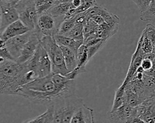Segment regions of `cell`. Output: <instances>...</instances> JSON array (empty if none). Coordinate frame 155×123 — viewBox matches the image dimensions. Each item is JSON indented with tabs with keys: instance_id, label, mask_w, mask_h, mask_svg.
I'll use <instances>...</instances> for the list:
<instances>
[{
	"instance_id": "1",
	"label": "cell",
	"mask_w": 155,
	"mask_h": 123,
	"mask_svg": "<svg viewBox=\"0 0 155 123\" xmlns=\"http://www.w3.org/2000/svg\"><path fill=\"white\" fill-rule=\"evenodd\" d=\"M26 64L5 60L0 64V95H16L24 86V76L27 71Z\"/></svg>"
},
{
	"instance_id": "2",
	"label": "cell",
	"mask_w": 155,
	"mask_h": 123,
	"mask_svg": "<svg viewBox=\"0 0 155 123\" xmlns=\"http://www.w3.org/2000/svg\"><path fill=\"white\" fill-rule=\"evenodd\" d=\"M84 100L74 95L55 100L53 107V123H70L76 112L83 105Z\"/></svg>"
},
{
	"instance_id": "3",
	"label": "cell",
	"mask_w": 155,
	"mask_h": 123,
	"mask_svg": "<svg viewBox=\"0 0 155 123\" xmlns=\"http://www.w3.org/2000/svg\"><path fill=\"white\" fill-rule=\"evenodd\" d=\"M40 44L47 51L51 63L53 74L66 76L68 71L60 46L56 43L54 36H44L40 40Z\"/></svg>"
},
{
	"instance_id": "4",
	"label": "cell",
	"mask_w": 155,
	"mask_h": 123,
	"mask_svg": "<svg viewBox=\"0 0 155 123\" xmlns=\"http://www.w3.org/2000/svg\"><path fill=\"white\" fill-rule=\"evenodd\" d=\"M25 63L28 69L35 72L37 78L44 77L52 73L50 59L40 43L32 57Z\"/></svg>"
},
{
	"instance_id": "5",
	"label": "cell",
	"mask_w": 155,
	"mask_h": 123,
	"mask_svg": "<svg viewBox=\"0 0 155 123\" xmlns=\"http://www.w3.org/2000/svg\"><path fill=\"white\" fill-rule=\"evenodd\" d=\"M16 7L19 13V19L30 31L36 30L38 13L35 0H19L16 2Z\"/></svg>"
},
{
	"instance_id": "6",
	"label": "cell",
	"mask_w": 155,
	"mask_h": 123,
	"mask_svg": "<svg viewBox=\"0 0 155 123\" xmlns=\"http://www.w3.org/2000/svg\"><path fill=\"white\" fill-rule=\"evenodd\" d=\"M22 86L35 91L48 94L51 97L53 102L56 99L63 98L60 92L55 87L52 80V73L44 77L36 78Z\"/></svg>"
},
{
	"instance_id": "7",
	"label": "cell",
	"mask_w": 155,
	"mask_h": 123,
	"mask_svg": "<svg viewBox=\"0 0 155 123\" xmlns=\"http://www.w3.org/2000/svg\"><path fill=\"white\" fill-rule=\"evenodd\" d=\"M56 19L48 12L38 15L36 30L42 36H54L57 34L60 24H58Z\"/></svg>"
},
{
	"instance_id": "8",
	"label": "cell",
	"mask_w": 155,
	"mask_h": 123,
	"mask_svg": "<svg viewBox=\"0 0 155 123\" xmlns=\"http://www.w3.org/2000/svg\"><path fill=\"white\" fill-rule=\"evenodd\" d=\"M135 116L140 118L147 123H155V95L146 98L135 107Z\"/></svg>"
},
{
	"instance_id": "9",
	"label": "cell",
	"mask_w": 155,
	"mask_h": 123,
	"mask_svg": "<svg viewBox=\"0 0 155 123\" xmlns=\"http://www.w3.org/2000/svg\"><path fill=\"white\" fill-rule=\"evenodd\" d=\"M17 1H0L2 17L1 32L8 25L19 19V13L16 7Z\"/></svg>"
},
{
	"instance_id": "10",
	"label": "cell",
	"mask_w": 155,
	"mask_h": 123,
	"mask_svg": "<svg viewBox=\"0 0 155 123\" xmlns=\"http://www.w3.org/2000/svg\"><path fill=\"white\" fill-rule=\"evenodd\" d=\"M42 37V35L36 30L31 31L30 37L24 45L16 62L19 63H24L29 60L36 51Z\"/></svg>"
},
{
	"instance_id": "11",
	"label": "cell",
	"mask_w": 155,
	"mask_h": 123,
	"mask_svg": "<svg viewBox=\"0 0 155 123\" xmlns=\"http://www.w3.org/2000/svg\"><path fill=\"white\" fill-rule=\"evenodd\" d=\"M133 116H135V107L126 103L108 113V118L113 123H126Z\"/></svg>"
},
{
	"instance_id": "12",
	"label": "cell",
	"mask_w": 155,
	"mask_h": 123,
	"mask_svg": "<svg viewBox=\"0 0 155 123\" xmlns=\"http://www.w3.org/2000/svg\"><path fill=\"white\" fill-rule=\"evenodd\" d=\"M31 35V31L11 38L6 41V47L16 61L19 57L24 45L28 40Z\"/></svg>"
},
{
	"instance_id": "13",
	"label": "cell",
	"mask_w": 155,
	"mask_h": 123,
	"mask_svg": "<svg viewBox=\"0 0 155 123\" xmlns=\"http://www.w3.org/2000/svg\"><path fill=\"white\" fill-rule=\"evenodd\" d=\"M30 30L25 25L23 22L19 19L8 25L0 34V38L5 41L8 39L25 34L28 32Z\"/></svg>"
},
{
	"instance_id": "14",
	"label": "cell",
	"mask_w": 155,
	"mask_h": 123,
	"mask_svg": "<svg viewBox=\"0 0 155 123\" xmlns=\"http://www.w3.org/2000/svg\"><path fill=\"white\" fill-rule=\"evenodd\" d=\"M144 55L145 54L140 49L139 46L137 45L136 50L131 57V62H130V65L127 74L124 79V81H123L121 85L122 86L126 85L131 80V78L136 72L138 68L140 66V64Z\"/></svg>"
},
{
	"instance_id": "15",
	"label": "cell",
	"mask_w": 155,
	"mask_h": 123,
	"mask_svg": "<svg viewBox=\"0 0 155 123\" xmlns=\"http://www.w3.org/2000/svg\"><path fill=\"white\" fill-rule=\"evenodd\" d=\"M70 123H94L93 110L83 104L74 114Z\"/></svg>"
},
{
	"instance_id": "16",
	"label": "cell",
	"mask_w": 155,
	"mask_h": 123,
	"mask_svg": "<svg viewBox=\"0 0 155 123\" xmlns=\"http://www.w3.org/2000/svg\"><path fill=\"white\" fill-rule=\"evenodd\" d=\"M56 43L59 45L65 46L73 50L76 54L80 46L84 44V41L77 40L67 36L56 34L54 36Z\"/></svg>"
},
{
	"instance_id": "17",
	"label": "cell",
	"mask_w": 155,
	"mask_h": 123,
	"mask_svg": "<svg viewBox=\"0 0 155 123\" xmlns=\"http://www.w3.org/2000/svg\"><path fill=\"white\" fill-rule=\"evenodd\" d=\"M140 68L144 74L155 77V54L153 52L145 54L142 60Z\"/></svg>"
},
{
	"instance_id": "18",
	"label": "cell",
	"mask_w": 155,
	"mask_h": 123,
	"mask_svg": "<svg viewBox=\"0 0 155 123\" xmlns=\"http://www.w3.org/2000/svg\"><path fill=\"white\" fill-rule=\"evenodd\" d=\"M59 46L64 56L66 67L70 72L74 70L77 66L78 63L76 54L68 47L62 45Z\"/></svg>"
},
{
	"instance_id": "19",
	"label": "cell",
	"mask_w": 155,
	"mask_h": 123,
	"mask_svg": "<svg viewBox=\"0 0 155 123\" xmlns=\"http://www.w3.org/2000/svg\"><path fill=\"white\" fill-rule=\"evenodd\" d=\"M72 8L74 7L71 4V2L59 3L52 6L47 12L51 15L54 18L56 19L61 17H64V16Z\"/></svg>"
},
{
	"instance_id": "20",
	"label": "cell",
	"mask_w": 155,
	"mask_h": 123,
	"mask_svg": "<svg viewBox=\"0 0 155 123\" xmlns=\"http://www.w3.org/2000/svg\"><path fill=\"white\" fill-rule=\"evenodd\" d=\"M140 19L143 22L155 23V0H151L146 9L140 12Z\"/></svg>"
},
{
	"instance_id": "21",
	"label": "cell",
	"mask_w": 155,
	"mask_h": 123,
	"mask_svg": "<svg viewBox=\"0 0 155 123\" xmlns=\"http://www.w3.org/2000/svg\"><path fill=\"white\" fill-rule=\"evenodd\" d=\"M77 56V66L76 68L85 70V66L88 62L90 60L88 56L87 49L86 46L83 44L78 49L76 53Z\"/></svg>"
},
{
	"instance_id": "22",
	"label": "cell",
	"mask_w": 155,
	"mask_h": 123,
	"mask_svg": "<svg viewBox=\"0 0 155 123\" xmlns=\"http://www.w3.org/2000/svg\"><path fill=\"white\" fill-rule=\"evenodd\" d=\"M137 45L139 46L145 54L153 52V47L152 43L143 31L139 37Z\"/></svg>"
},
{
	"instance_id": "23",
	"label": "cell",
	"mask_w": 155,
	"mask_h": 123,
	"mask_svg": "<svg viewBox=\"0 0 155 123\" xmlns=\"http://www.w3.org/2000/svg\"><path fill=\"white\" fill-rule=\"evenodd\" d=\"M48 106L47 110L44 113L23 123H47L48 119L53 116V107L51 104Z\"/></svg>"
},
{
	"instance_id": "24",
	"label": "cell",
	"mask_w": 155,
	"mask_h": 123,
	"mask_svg": "<svg viewBox=\"0 0 155 123\" xmlns=\"http://www.w3.org/2000/svg\"><path fill=\"white\" fill-rule=\"evenodd\" d=\"M125 86L120 85L115 92L114 98L111 110H114L125 104Z\"/></svg>"
},
{
	"instance_id": "25",
	"label": "cell",
	"mask_w": 155,
	"mask_h": 123,
	"mask_svg": "<svg viewBox=\"0 0 155 123\" xmlns=\"http://www.w3.org/2000/svg\"><path fill=\"white\" fill-rule=\"evenodd\" d=\"M75 24V17L69 19H63L59 25L56 34L65 36L74 27Z\"/></svg>"
},
{
	"instance_id": "26",
	"label": "cell",
	"mask_w": 155,
	"mask_h": 123,
	"mask_svg": "<svg viewBox=\"0 0 155 123\" xmlns=\"http://www.w3.org/2000/svg\"><path fill=\"white\" fill-rule=\"evenodd\" d=\"M83 28L84 25L76 24L74 27L65 36L77 40H82L84 42Z\"/></svg>"
},
{
	"instance_id": "27",
	"label": "cell",
	"mask_w": 155,
	"mask_h": 123,
	"mask_svg": "<svg viewBox=\"0 0 155 123\" xmlns=\"http://www.w3.org/2000/svg\"><path fill=\"white\" fill-rule=\"evenodd\" d=\"M38 15L47 12L55 4V0H35Z\"/></svg>"
},
{
	"instance_id": "28",
	"label": "cell",
	"mask_w": 155,
	"mask_h": 123,
	"mask_svg": "<svg viewBox=\"0 0 155 123\" xmlns=\"http://www.w3.org/2000/svg\"><path fill=\"white\" fill-rule=\"evenodd\" d=\"M107 40L108 39H102L95 44L86 46L87 49V53L89 60H90L95 55V54L97 52L105 45Z\"/></svg>"
},
{
	"instance_id": "29",
	"label": "cell",
	"mask_w": 155,
	"mask_h": 123,
	"mask_svg": "<svg viewBox=\"0 0 155 123\" xmlns=\"http://www.w3.org/2000/svg\"><path fill=\"white\" fill-rule=\"evenodd\" d=\"M143 31L152 43L153 49V52L155 54V27L152 24H148Z\"/></svg>"
},
{
	"instance_id": "30",
	"label": "cell",
	"mask_w": 155,
	"mask_h": 123,
	"mask_svg": "<svg viewBox=\"0 0 155 123\" xmlns=\"http://www.w3.org/2000/svg\"><path fill=\"white\" fill-rule=\"evenodd\" d=\"M139 8L140 12L143 11L148 7L151 0H131Z\"/></svg>"
},
{
	"instance_id": "31",
	"label": "cell",
	"mask_w": 155,
	"mask_h": 123,
	"mask_svg": "<svg viewBox=\"0 0 155 123\" xmlns=\"http://www.w3.org/2000/svg\"><path fill=\"white\" fill-rule=\"evenodd\" d=\"M0 56L2 57L5 60L16 61L7 47L0 49Z\"/></svg>"
},
{
	"instance_id": "32",
	"label": "cell",
	"mask_w": 155,
	"mask_h": 123,
	"mask_svg": "<svg viewBox=\"0 0 155 123\" xmlns=\"http://www.w3.org/2000/svg\"><path fill=\"white\" fill-rule=\"evenodd\" d=\"M126 123H147L144 120L137 116H133L130 118Z\"/></svg>"
},
{
	"instance_id": "33",
	"label": "cell",
	"mask_w": 155,
	"mask_h": 123,
	"mask_svg": "<svg viewBox=\"0 0 155 123\" xmlns=\"http://www.w3.org/2000/svg\"><path fill=\"white\" fill-rule=\"evenodd\" d=\"M71 4L74 8H78L81 4V0H72Z\"/></svg>"
},
{
	"instance_id": "34",
	"label": "cell",
	"mask_w": 155,
	"mask_h": 123,
	"mask_svg": "<svg viewBox=\"0 0 155 123\" xmlns=\"http://www.w3.org/2000/svg\"><path fill=\"white\" fill-rule=\"evenodd\" d=\"M6 47V41L0 38V49Z\"/></svg>"
},
{
	"instance_id": "35",
	"label": "cell",
	"mask_w": 155,
	"mask_h": 123,
	"mask_svg": "<svg viewBox=\"0 0 155 123\" xmlns=\"http://www.w3.org/2000/svg\"><path fill=\"white\" fill-rule=\"evenodd\" d=\"M72 0H55V4H59V3H64V2H70Z\"/></svg>"
},
{
	"instance_id": "36",
	"label": "cell",
	"mask_w": 155,
	"mask_h": 123,
	"mask_svg": "<svg viewBox=\"0 0 155 123\" xmlns=\"http://www.w3.org/2000/svg\"><path fill=\"white\" fill-rule=\"evenodd\" d=\"M1 25H2V17H1V11L0 8V34L1 33Z\"/></svg>"
},
{
	"instance_id": "37",
	"label": "cell",
	"mask_w": 155,
	"mask_h": 123,
	"mask_svg": "<svg viewBox=\"0 0 155 123\" xmlns=\"http://www.w3.org/2000/svg\"><path fill=\"white\" fill-rule=\"evenodd\" d=\"M47 123H53V116H52L51 118H50V119H48V121H47Z\"/></svg>"
},
{
	"instance_id": "38",
	"label": "cell",
	"mask_w": 155,
	"mask_h": 123,
	"mask_svg": "<svg viewBox=\"0 0 155 123\" xmlns=\"http://www.w3.org/2000/svg\"><path fill=\"white\" fill-rule=\"evenodd\" d=\"M4 61H5V60H4L2 57H1L0 56V64L2 63H3Z\"/></svg>"
},
{
	"instance_id": "39",
	"label": "cell",
	"mask_w": 155,
	"mask_h": 123,
	"mask_svg": "<svg viewBox=\"0 0 155 123\" xmlns=\"http://www.w3.org/2000/svg\"><path fill=\"white\" fill-rule=\"evenodd\" d=\"M19 1V0H0V1Z\"/></svg>"
}]
</instances>
